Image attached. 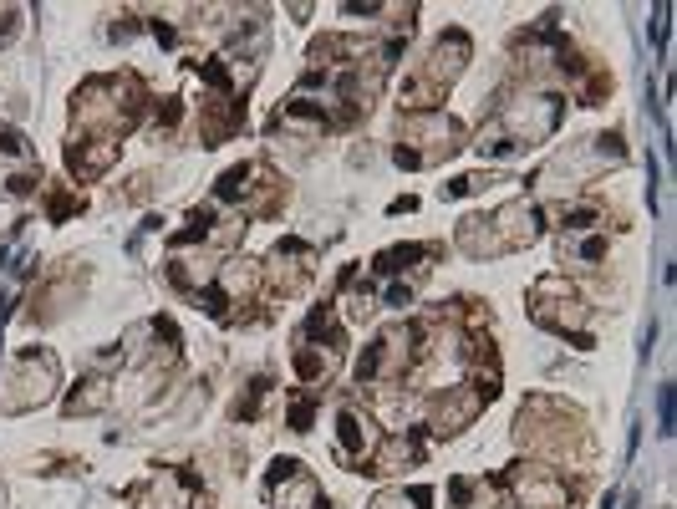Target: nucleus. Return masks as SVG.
Here are the masks:
<instances>
[{"label":"nucleus","mask_w":677,"mask_h":509,"mask_svg":"<svg viewBox=\"0 0 677 509\" xmlns=\"http://www.w3.org/2000/svg\"><path fill=\"white\" fill-rule=\"evenodd\" d=\"M46 214H51V224H62V219L82 214V199H77V194H67V189H56V194H51V209H46Z\"/></svg>","instance_id":"20"},{"label":"nucleus","mask_w":677,"mask_h":509,"mask_svg":"<svg viewBox=\"0 0 677 509\" xmlns=\"http://www.w3.org/2000/svg\"><path fill=\"white\" fill-rule=\"evenodd\" d=\"M428 504H433L428 489H382L372 499V509H428Z\"/></svg>","instance_id":"16"},{"label":"nucleus","mask_w":677,"mask_h":509,"mask_svg":"<svg viewBox=\"0 0 677 509\" xmlns=\"http://www.w3.org/2000/svg\"><path fill=\"white\" fill-rule=\"evenodd\" d=\"M153 184H158V174H143V179H133V189H123V199H128V204H138V199H148V194H153Z\"/></svg>","instance_id":"27"},{"label":"nucleus","mask_w":677,"mask_h":509,"mask_svg":"<svg viewBox=\"0 0 677 509\" xmlns=\"http://www.w3.org/2000/svg\"><path fill=\"white\" fill-rule=\"evenodd\" d=\"M428 255H438V245H392V250L377 255V275H398V270H408L413 260H428Z\"/></svg>","instance_id":"14"},{"label":"nucleus","mask_w":677,"mask_h":509,"mask_svg":"<svg viewBox=\"0 0 677 509\" xmlns=\"http://www.w3.org/2000/svg\"><path fill=\"white\" fill-rule=\"evenodd\" d=\"M601 214L591 209V204H576V209H566V235H581V230H591Z\"/></svg>","instance_id":"21"},{"label":"nucleus","mask_w":677,"mask_h":509,"mask_svg":"<svg viewBox=\"0 0 677 509\" xmlns=\"http://www.w3.org/2000/svg\"><path fill=\"white\" fill-rule=\"evenodd\" d=\"M571 255H576V260H591V265H596V260H606V240H601V235H591V240H581L576 250H566V260H571Z\"/></svg>","instance_id":"24"},{"label":"nucleus","mask_w":677,"mask_h":509,"mask_svg":"<svg viewBox=\"0 0 677 509\" xmlns=\"http://www.w3.org/2000/svg\"><path fill=\"white\" fill-rule=\"evenodd\" d=\"M489 398L474 387V382H464V387H448L443 398H438V408H433V433H459L464 423H474L479 418V408H484Z\"/></svg>","instance_id":"10"},{"label":"nucleus","mask_w":677,"mask_h":509,"mask_svg":"<svg viewBox=\"0 0 677 509\" xmlns=\"http://www.w3.org/2000/svg\"><path fill=\"white\" fill-rule=\"evenodd\" d=\"M510 489L520 494L525 509H576V489L555 469H540V464H520L510 474Z\"/></svg>","instance_id":"6"},{"label":"nucleus","mask_w":677,"mask_h":509,"mask_svg":"<svg viewBox=\"0 0 677 509\" xmlns=\"http://www.w3.org/2000/svg\"><path fill=\"white\" fill-rule=\"evenodd\" d=\"M372 448H377V423H372V418H362L357 408H342V413H336V454H342L347 469L367 464Z\"/></svg>","instance_id":"8"},{"label":"nucleus","mask_w":677,"mask_h":509,"mask_svg":"<svg viewBox=\"0 0 677 509\" xmlns=\"http://www.w3.org/2000/svg\"><path fill=\"white\" fill-rule=\"evenodd\" d=\"M484 184H494V174H459L443 184V199H464V194H479Z\"/></svg>","instance_id":"19"},{"label":"nucleus","mask_w":677,"mask_h":509,"mask_svg":"<svg viewBox=\"0 0 677 509\" xmlns=\"http://www.w3.org/2000/svg\"><path fill=\"white\" fill-rule=\"evenodd\" d=\"M270 504L275 509H326V499H321V484H316V474L306 469V464H296V459H280L275 469H270Z\"/></svg>","instance_id":"7"},{"label":"nucleus","mask_w":677,"mask_h":509,"mask_svg":"<svg viewBox=\"0 0 677 509\" xmlns=\"http://www.w3.org/2000/svg\"><path fill=\"white\" fill-rule=\"evenodd\" d=\"M107 403H112V382H107L102 372H92V377L77 382V392L67 398V413L77 418V413H97V408H107Z\"/></svg>","instance_id":"13"},{"label":"nucleus","mask_w":677,"mask_h":509,"mask_svg":"<svg viewBox=\"0 0 677 509\" xmlns=\"http://www.w3.org/2000/svg\"><path fill=\"white\" fill-rule=\"evenodd\" d=\"M179 118H184V102L179 97H163L158 102V128H179Z\"/></svg>","instance_id":"26"},{"label":"nucleus","mask_w":677,"mask_h":509,"mask_svg":"<svg viewBox=\"0 0 677 509\" xmlns=\"http://www.w3.org/2000/svg\"><path fill=\"white\" fill-rule=\"evenodd\" d=\"M647 36H652V46H657V51H662V41H667V6H662V11H657V21H652V26H647Z\"/></svg>","instance_id":"29"},{"label":"nucleus","mask_w":677,"mask_h":509,"mask_svg":"<svg viewBox=\"0 0 677 509\" xmlns=\"http://www.w3.org/2000/svg\"><path fill=\"white\" fill-rule=\"evenodd\" d=\"M51 387H56V357L41 352V347H31V352H21L11 362L6 392H0V408H6V413H26V408H36V403L51 398Z\"/></svg>","instance_id":"4"},{"label":"nucleus","mask_w":677,"mask_h":509,"mask_svg":"<svg viewBox=\"0 0 677 509\" xmlns=\"http://www.w3.org/2000/svg\"><path fill=\"white\" fill-rule=\"evenodd\" d=\"M464 62H469V36H464V31H448V36H438V46L428 51V67L418 72V82H428L433 92H443L448 82L464 72Z\"/></svg>","instance_id":"9"},{"label":"nucleus","mask_w":677,"mask_h":509,"mask_svg":"<svg viewBox=\"0 0 677 509\" xmlns=\"http://www.w3.org/2000/svg\"><path fill=\"white\" fill-rule=\"evenodd\" d=\"M423 459V443L418 438H408V433H398V438H387L377 454H372V474H392V469H403V464H418Z\"/></svg>","instance_id":"12"},{"label":"nucleus","mask_w":677,"mask_h":509,"mask_svg":"<svg viewBox=\"0 0 677 509\" xmlns=\"http://www.w3.org/2000/svg\"><path fill=\"white\" fill-rule=\"evenodd\" d=\"M560 112H566V97L560 92H525L520 102H504V92H494V128L515 148L550 138L560 128Z\"/></svg>","instance_id":"2"},{"label":"nucleus","mask_w":677,"mask_h":509,"mask_svg":"<svg viewBox=\"0 0 677 509\" xmlns=\"http://www.w3.org/2000/svg\"><path fill=\"white\" fill-rule=\"evenodd\" d=\"M464 148V128L448 118V112H413L403 123V143H398V168H428L448 153Z\"/></svg>","instance_id":"3"},{"label":"nucleus","mask_w":677,"mask_h":509,"mask_svg":"<svg viewBox=\"0 0 677 509\" xmlns=\"http://www.w3.org/2000/svg\"><path fill=\"white\" fill-rule=\"evenodd\" d=\"M530 316H535V326H545V331L571 336V331L581 326L586 306H581V296H576L560 275H545L540 286H535V306H530Z\"/></svg>","instance_id":"5"},{"label":"nucleus","mask_w":677,"mask_h":509,"mask_svg":"<svg viewBox=\"0 0 677 509\" xmlns=\"http://www.w3.org/2000/svg\"><path fill=\"white\" fill-rule=\"evenodd\" d=\"M0 158H16L21 168H36V148L21 128H0Z\"/></svg>","instance_id":"18"},{"label":"nucleus","mask_w":677,"mask_h":509,"mask_svg":"<svg viewBox=\"0 0 677 509\" xmlns=\"http://www.w3.org/2000/svg\"><path fill=\"white\" fill-rule=\"evenodd\" d=\"M250 179H255V168H250V163H235L230 174L214 184V199H209V204H214V209H219V204H235L240 194H250Z\"/></svg>","instance_id":"15"},{"label":"nucleus","mask_w":677,"mask_h":509,"mask_svg":"<svg viewBox=\"0 0 677 509\" xmlns=\"http://www.w3.org/2000/svg\"><path fill=\"white\" fill-rule=\"evenodd\" d=\"M265 398H270V377H255L250 392H240V403H235V418L240 423H255L265 413Z\"/></svg>","instance_id":"17"},{"label":"nucleus","mask_w":677,"mask_h":509,"mask_svg":"<svg viewBox=\"0 0 677 509\" xmlns=\"http://www.w3.org/2000/svg\"><path fill=\"white\" fill-rule=\"evenodd\" d=\"M657 433L672 438V387H657Z\"/></svg>","instance_id":"23"},{"label":"nucleus","mask_w":677,"mask_h":509,"mask_svg":"<svg viewBox=\"0 0 677 509\" xmlns=\"http://www.w3.org/2000/svg\"><path fill=\"white\" fill-rule=\"evenodd\" d=\"M16 31H21V11L16 6H0V46H11Z\"/></svg>","instance_id":"25"},{"label":"nucleus","mask_w":677,"mask_h":509,"mask_svg":"<svg viewBox=\"0 0 677 509\" xmlns=\"http://www.w3.org/2000/svg\"><path fill=\"white\" fill-rule=\"evenodd\" d=\"M311 275V250L301 240H280L270 255V280L280 291H301V280Z\"/></svg>","instance_id":"11"},{"label":"nucleus","mask_w":677,"mask_h":509,"mask_svg":"<svg viewBox=\"0 0 677 509\" xmlns=\"http://www.w3.org/2000/svg\"><path fill=\"white\" fill-rule=\"evenodd\" d=\"M311 423H316V398H296L291 403V428L296 433H311Z\"/></svg>","instance_id":"22"},{"label":"nucleus","mask_w":677,"mask_h":509,"mask_svg":"<svg viewBox=\"0 0 677 509\" xmlns=\"http://www.w3.org/2000/svg\"><path fill=\"white\" fill-rule=\"evenodd\" d=\"M382 301H387V306H413V286H403V280H398V286H387Z\"/></svg>","instance_id":"28"},{"label":"nucleus","mask_w":677,"mask_h":509,"mask_svg":"<svg viewBox=\"0 0 677 509\" xmlns=\"http://www.w3.org/2000/svg\"><path fill=\"white\" fill-rule=\"evenodd\" d=\"M535 235H540V209L525 204V199H515V204H499L489 219H484V214H469V219L459 224L454 240H459L464 255L489 260V255H504V250L530 245Z\"/></svg>","instance_id":"1"}]
</instances>
